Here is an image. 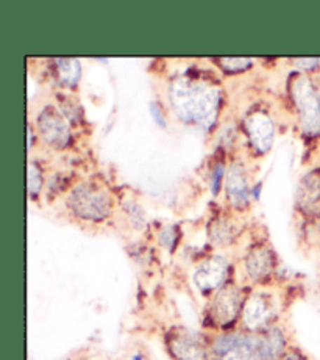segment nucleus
<instances>
[{
  "mask_svg": "<svg viewBox=\"0 0 320 360\" xmlns=\"http://www.w3.org/2000/svg\"><path fill=\"white\" fill-rule=\"evenodd\" d=\"M150 113H152V117H153V120H155V122L158 124V126L166 127V120H164V116H163L161 108H159L155 102L150 103Z\"/></svg>",
  "mask_w": 320,
  "mask_h": 360,
  "instance_id": "nucleus-22",
  "label": "nucleus"
},
{
  "mask_svg": "<svg viewBox=\"0 0 320 360\" xmlns=\"http://www.w3.org/2000/svg\"><path fill=\"white\" fill-rule=\"evenodd\" d=\"M177 238H178L177 229L173 226H169V227H164V229L159 232L158 240H159V245L172 252L173 248L177 246Z\"/></svg>",
  "mask_w": 320,
  "mask_h": 360,
  "instance_id": "nucleus-20",
  "label": "nucleus"
},
{
  "mask_svg": "<svg viewBox=\"0 0 320 360\" xmlns=\"http://www.w3.org/2000/svg\"><path fill=\"white\" fill-rule=\"evenodd\" d=\"M43 184H44V177L39 165L30 162L29 169H27V188H29V195L33 199L39 196L41 190H43Z\"/></svg>",
  "mask_w": 320,
  "mask_h": 360,
  "instance_id": "nucleus-17",
  "label": "nucleus"
},
{
  "mask_svg": "<svg viewBox=\"0 0 320 360\" xmlns=\"http://www.w3.org/2000/svg\"><path fill=\"white\" fill-rule=\"evenodd\" d=\"M291 91L302 130L309 136L320 135V94L316 86L309 79L298 77L292 83Z\"/></svg>",
  "mask_w": 320,
  "mask_h": 360,
  "instance_id": "nucleus-6",
  "label": "nucleus"
},
{
  "mask_svg": "<svg viewBox=\"0 0 320 360\" xmlns=\"http://www.w3.org/2000/svg\"><path fill=\"white\" fill-rule=\"evenodd\" d=\"M294 63H297L295 66H298L300 69H314L319 65V60L317 58H297L294 60Z\"/></svg>",
  "mask_w": 320,
  "mask_h": 360,
  "instance_id": "nucleus-24",
  "label": "nucleus"
},
{
  "mask_svg": "<svg viewBox=\"0 0 320 360\" xmlns=\"http://www.w3.org/2000/svg\"><path fill=\"white\" fill-rule=\"evenodd\" d=\"M214 360H262L258 335L246 330L220 332L211 340Z\"/></svg>",
  "mask_w": 320,
  "mask_h": 360,
  "instance_id": "nucleus-4",
  "label": "nucleus"
},
{
  "mask_svg": "<svg viewBox=\"0 0 320 360\" xmlns=\"http://www.w3.org/2000/svg\"><path fill=\"white\" fill-rule=\"evenodd\" d=\"M224 176H225V168H224V165H218L214 168V171H213V179H211V191H213V195H218L219 193V190H220V185H222V182H224Z\"/></svg>",
  "mask_w": 320,
  "mask_h": 360,
  "instance_id": "nucleus-21",
  "label": "nucleus"
},
{
  "mask_svg": "<svg viewBox=\"0 0 320 360\" xmlns=\"http://www.w3.org/2000/svg\"><path fill=\"white\" fill-rule=\"evenodd\" d=\"M36 124L41 136L48 146L62 149L71 141V127H69L66 117L57 108L46 107L39 113Z\"/></svg>",
  "mask_w": 320,
  "mask_h": 360,
  "instance_id": "nucleus-9",
  "label": "nucleus"
},
{
  "mask_svg": "<svg viewBox=\"0 0 320 360\" xmlns=\"http://www.w3.org/2000/svg\"><path fill=\"white\" fill-rule=\"evenodd\" d=\"M246 130L255 149L261 152V154H266L272 148L275 127L269 115L262 112H255L248 115L246 120Z\"/></svg>",
  "mask_w": 320,
  "mask_h": 360,
  "instance_id": "nucleus-11",
  "label": "nucleus"
},
{
  "mask_svg": "<svg viewBox=\"0 0 320 360\" xmlns=\"http://www.w3.org/2000/svg\"><path fill=\"white\" fill-rule=\"evenodd\" d=\"M67 204L75 217L86 221H95V223L107 219L113 210V199L108 195V191L88 182L80 184L74 188Z\"/></svg>",
  "mask_w": 320,
  "mask_h": 360,
  "instance_id": "nucleus-3",
  "label": "nucleus"
},
{
  "mask_svg": "<svg viewBox=\"0 0 320 360\" xmlns=\"http://www.w3.org/2000/svg\"><path fill=\"white\" fill-rule=\"evenodd\" d=\"M238 226H236L232 219L227 218H218L214 219L208 229L210 235V241L218 248H227L238 237Z\"/></svg>",
  "mask_w": 320,
  "mask_h": 360,
  "instance_id": "nucleus-14",
  "label": "nucleus"
},
{
  "mask_svg": "<svg viewBox=\"0 0 320 360\" xmlns=\"http://www.w3.org/2000/svg\"><path fill=\"white\" fill-rule=\"evenodd\" d=\"M225 190L228 200L236 209H244L248 205L253 190L248 185L247 176L241 165L236 163L228 169V174L225 177Z\"/></svg>",
  "mask_w": 320,
  "mask_h": 360,
  "instance_id": "nucleus-12",
  "label": "nucleus"
},
{
  "mask_svg": "<svg viewBox=\"0 0 320 360\" xmlns=\"http://www.w3.org/2000/svg\"><path fill=\"white\" fill-rule=\"evenodd\" d=\"M229 260L222 254H214L201 260L194 269L192 282L200 295L213 296L228 283Z\"/></svg>",
  "mask_w": 320,
  "mask_h": 360,
  "instance_id": "nucleus-8",
  "label": "nucleus"
},
{
  "mask_svg": "<svg viewBox=\"0 0 320 360\" xmlns=\"http://www.w3.org/2000/svg\"><path fill=\"white\" fill-rule=\"evenodd\" d=\"M320 199V169L309 171L298 184L297 202L302 207L316 204Z\"/></svg>",
  "mask_w": 320,
  "mask_h": 360,
  "instance_id": "nucleus-15",
  "label": "nucleus"
},
{
  "mask_svg": "<svg viewBox=\"0 0 320 360\" xmlns=\"http://www.w3.org/2000/svg\"><path fill=\"white\" fill-rule=\"evenodd\" d=\"M169 98L173 112L182 121L197 126L214 122L219 107V91L208 83L178 79L172 83Z\"/></svg>",
  "mask_w": 320,
  "mask_h": 360,
  "instance_id": "nucleus-1",
  "label": "nucleus"
},
{
  "mask_svg": "<svg viewBox=\"0 0 320 360\" xmlns=\"http://www.w3.org/2000/svg\"><path fill=\"white\" fill-rule=\"evenodd\" d=\"M166 348L173 360H214L211 342L187 328H173L166 337Z\"/></svg>",
  "mask_w": 320,
  "mask_h": 360,
  "instance_id": "nucleus-7",
  "label": "nucleus"
},
{
  "mask_svg": "<svg viewBox=\"0 0 320 360\" xmlns=\"http://www.w3.org/2000/svg\"><path fill=\"white\" fill-rule=\"evenodd\" d=\"M242 288L234 282H228L225 287H222L219 292L211 296V301L208 304V320L214 329L220 332L232 330L236 321L241 320L242 307L246 302Z\"/></svg>",
  "mask_w": 320,
  "mask_h": 360,
  "instance_id": "nucleus-2",
  "label": "nucleus"
},
{
  "mask_svg": "<svg viewBox=\"0 0 320 360\" xmlns=\"http://www.w3.org/2000/svg\"><path fill=\"white\" fill-rule=\"evenodd\" d=\"M280 360H308V357H306L298 348H292L291 346Z\"/></svg>",
  "mask_w": 320,
  "mask_h": 360,
  "instance_id": "nucleus-23",
  "label": "nucleus"
},
{
  "mask_svg": "<svg viewBox=\"0 0 320 360\" xmlns=\"http://www.w3.org/2000/svg\"><path fill=\"white\" fill-rule=\"evenodd\" d=\"M256 335H258L260 354L262 360H280L284 352L291 348L286 330L278 324H274V326Z\"/></svg>",
  "mask_w": 320,
  "mask_h": 360,
  "instance_id": "nucleus-13",
  "label": "nucleus"
},
{
  "mask_svg": "<svg viewBox=\"0 0 320 360\" xmlns=\"http://www.w3.org/2000/svg\"><path fill=\"white\" fill-rule=\"evenodd\" d=\"M57 63V77L62 86L75 88L81 77V65L75 58H60L55 60Z\"/></svg>",
  "mask_w": 320,
  "mask_h": 360,
  "instance_id": "nucleus-16",
  "label": "nucleus"
},
{
  "mask_svg": "<svg viewBox=\"0 0 320 360\" xmlns=\"http://www.w3.org/2000/svg\"><path fill=\"white\" fill-rule=\"evenodd\" d=\"M276 269V255L269 246L256 245L244 257V271L247 278L255 283L267 282Z\"/></svg>",
  "mask_w": 320,
  "mask_h": 360,
  "instance_id": "nucleus-10",
  "label": "nucleus"
},
{
  "mask_svg": "<svg viewBox=\"0 0 320 360\" xmlns=\"http://www.w3.org/2000/svg\"><path fill=\"white\" fill-rule=\"evenodd\" d=\"M219 63L228 72H241L252 66L253 61L250 58H220Z\"/></svg>",
  "mask_w": 320,
  "mask_h": 360,
  "instance_id": "nucleus-19",
  "label": "nucleus"
},
{
  "mask_svg": "<svg viewBox=\"0 0 320 360\" xmlns=\"http://www.w3.org/2000/svg\"><path fill=\"white\" fill-rule=\"evenodd\" d=\"M276 301L275 296L269 292H253L246 297L244 307L241 314L242 330L248 334H261L275 324Z\"/></svg>",
  "mask_w": 320,
  "mask_h": 360,
  "instance_id": "nucleus-5",
  "label": "nucleus"
},
{
  "mask_svg": "<svg viewBox=\"0 0 320 360\" xmlns=\"http://www.w3.org/2000/svg\"><path fill=\"white\" fill-rule=\"evenodd\" d=\"M124 210L128 214V221L135 229H142L145 226V213L141 209V205L133 202V200H127L124 204Z\"/></svg>",
  "mask_w": 320,
  "mask_h": 360,
  "instance_id": "nucleus-18",
  "label": "nucleus"
}]
</instances>
